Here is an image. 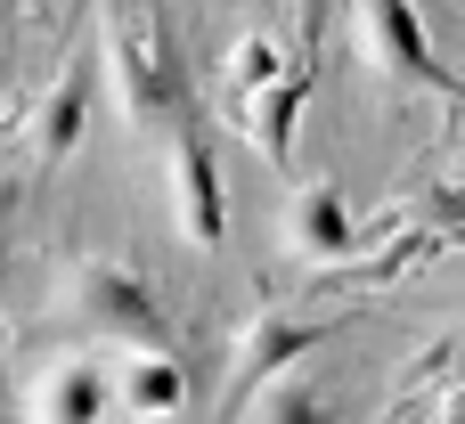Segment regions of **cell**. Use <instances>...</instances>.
<instances>
[{"instance_id": "cell-1", "label": "cell", "mask_w": 465, "mask_h": 424, "mask_svg": "<svg viewBox=\"0 0 465 424\" xmlns=\"http://www.w3.org/2000/svg\"><path fill=\"white\" fill-rule=\"evenodd\" d=\"M82 319L90 327H106V335H131V343H147V351H163V319H155V302L123 278V270H82Z\"/></svg>"}, {"instance_id": "cell-2", "label": "cell", "mask_w": 465, "mask_h": 424, "mask_svg": "<svg viewBox=\"0 0 465 424\" xmlns=\"http://www.w3.org/2000/svg\"><path fill=\"white\" fill-rule=\"evenodd\" d=\"M98 409H106V376H98L90 360H74V368L49 376V409H41V424H98Z\"/></svg>"}, {"instance_id": "cell-3", "label": "cell", "mask_w": 465, "mask_h": 424, "mask_svg": "<svg viewBox=\"0 0 465 424\" xmlns=\"http://www.w3.org/2000/svg\"><path fill=\"white\" fill-rule=\"evenodd\" d=\"M294 229H302V245H311V253H327V261H335V253H351V212H343V196H335V188H311V196H302V212H294Z\"/></svg>"}, {"instance_id": "cell-4", "label": "cell", "mask_w": 465, "mask_h": 424, "mask_svg": "<svg viewBox=\"0 0 465 424\" xmlns=\"http://www.w3.org/2000/svg\"><path fill=\"white\" fill-rule=\"evenodd\" d=\"M368 8H376V49H384L401 74H433V57H425V33H417L409 0H368Z\"/></svg>"}, {"instance_id": "cell-5", "label": "cell", "mask_w": 465, "mask_h": 424, "mask_svg": "<svg viewBox=\"0 0 465 424\" xmlns=\"http://www.w3.org/2000/svg\"><path fill=\"white\" fill-rule=\"evenodd\" d=\"M82 114H90V74H65V90H57L49 114H41V155H49V163L82 139Z\"/></svg>"}, {"instance_id": "cell-6", "label": "cell", "mask_w": 465, "mask_h": 424, "mask_svg": "<svg viewBox=\"0 0 465 424\" xmlns=\"http://www.w3.org/2000/svg\"><path fill=\"white\" fill-rule=\"evenodd\" d=\"M180 400H188V384H180V360L147 351V360L131 368V409H139V417H172Z\"/></svg>"}, {"instance_id": "cell-7", "label": "cell", "mask_w": 465, "mask_h": 424, "mask_svg": "<svg viewBox=\"0 0 465 424\" xmlns=\"http://www.w3.org/2000/svg\"><path fill=\"white\" fill-rule=\"evenodd\" d=\"M180 180H188V229L196 237H221V188H213L204 147H180Z\"/></svg>"}]
</instances>
